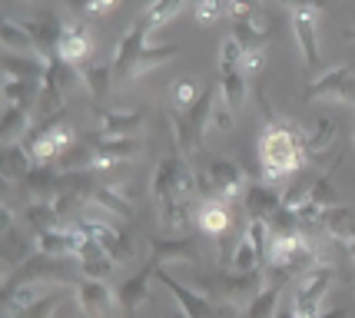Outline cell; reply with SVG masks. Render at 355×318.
Listing matches in <instances>:
<instances>
[{
  "instance_id": "cell-1",
  "label": "cell",
  "mask_w": 355,
  "mask_h": 318,
  "mask_svg": "<svg viewBox=\"0 0 355 318\" xmlns=\"http://www.w3.org/2000/svg\"><path fill=\"white\" fill-rule=\"evenodd\" d=\"M306 159V146H302V126L286 116L266 123L263 139H259V163H263V176L269 186H279L286 176H293Z\"/></svg>"
},
{
  "instance_id": "cell-2",
  "label": "cell",
  "mask_w": 355,
  "mask_h": 318,
  "mask_svg": "<svg viewBox=\"0 0 355 318\" xmlns=\"http://www.w3.org/2000/svg\"><path fill=\"white\" fill-rule=\"evenodd\" d=\"M213 106H216L213 90H202L200 100L189 106V109H176V106H170L166 120H170L173 143H176V152H180V156L193 159V156L202 150V139H206V133H209V116H213Z\"/></svg>"
},
{
  "instance_id": "cell-3",
  "label": "cell",
  "mask_w": 355,
  "mask_h": 318,
  "mask_svg": "<svg viewBox=\"0 0 355 318\" xmlns=\"http://www.w3.org/2000/svg\"><path fill=\"white\" fill-rule=\"evenodd\" d=\"M153 196H156V206L173 202V199L196 196V169H193V159H186L180 152L159 159V166L153 173Z\"/></svg>"
},
{
  "instance_id": "cell-4",
  "label": "cell",
  "mask_w": 355,
  "mask_h": 318,
  "mask_svg": "<svg viewBox=\"0 0 355 318\" xmlns=\"http://www.w3.org/2000/svg\"><path fill=\"white\" fill-rule=\"evenodd\" d=\"M24 146L31 150V156L37 163H53V159H60L63 152L73 146V130L67 126V109L53 113V116H44V123L24 139Z\"/></svg>"
},
{
  "instance_id": "cell-5",
  "label": "cell",
  "mask_w": 355,
  "mask_h": 318,
  "mask_svg": "<svg viewBox=\"0 0 355 318\" xmlns=\"http://www.w3.org/2000/svg\"><path fill=\"white\" fill-rule=\"evenodd\" d=\"M336 282V269L332 265H315L312 272L299 275V282L293 285V299H289V308H293L295 318H319L322 315V302L329 295V288Z\"/></svg>"
},
{
  "instance_id": "cell-6",
  "label": "cell",
  "mask_w": 355,
  "mask_h": 318,
  "mask_svg": "<svg viewBox=\"0 0 355 318\" xmlns=\"http://www.w3.org/2000/svg\"><path fill=\"white\" fill-rule=\"evenodd\" d=\"M219 90H223V103L230 109H239L249 96V76L243 73V50L232 37H226L219 50Z\"/></svg>"
},
{
  "instance_id": "cell-7",
  "label": "cell",
  "mask_w": 355,
  "mask_h": 318,
  "mask_svg": "<svg viewBox=\"0 0 355 318\" xmlns=\"http://www.w3.org/2000/svg\"><path fill=\"white\" fill-rule=\"evenodd\" d=\"M156 279H159L163 288H170V295L176 299V305H180L189 318H230L232 312H236L232 305H219V302H213V299L200 295V292H193L189 285H183L170 269H156Z\"/></svg>"
},
{
  "instance_id": "cell-8",
  "label": "cell",
  "mask_w": 355,
  "mask_h": 318,
  "mask_svg": "<svg viewBox=\"0 0 355 318\" xmlns=\"http://www.w3.org/2000/svg\"><path fill=\"white\" fill-rule=\"evenodd\" d=\"M319 17L322 10L319 7H299L289 14V27H293L295 46L302 53V67L315 73L319 70V60H322V44H319Z\"/></svg>"
},
{
  "instance_id": "cell-9",
  "label": "cell",
  "mask_w": 355,
  "mask_h": 318,
  "mask_svg": "<svg viewBox=\"0 0 355 318\" xmlns=\"http://www.w3.org/2000/svg\"><path fill=\"white\" fill-rule=\"evenodd\" d=\"M209 288L216 292V299H223V305H232V308H246L259 292L266 288V279L263 272H219L213 282H209Z\"/></svg>"
},
{
  "instance_id": "cell-10",
  "label": "cell",
  "mask_w": 355,
  "mask_h": 318,
  "mask_svg": "<svg viewBox=\"0 0 355 318\" xmlns=\"http://www.w3.org/2000/svg\"><path fill=\"white\" fill-rule=\"evenodd\" d=\"M150 30L153 27L143 17V20H137L123 33V40L116 44V53H113V76H116V83H133L137 80V60H139V53H143V46H146V33Z\"/></svg>"
},
{
  "instance_id": "cell-11",
  "label": "cell",
  "mask_w": 355,
  "mask_h": 318,
  "mask_svg": "<svg viewBox=\"0 0 355 318\" xmlns=\"http://www.w3.org/2000/svg\"><path fill=\"white\" fill-rule=\"evenodd\" d=\"M312 100H332V103H352L355 106V67H332L329 73L312 80L306 87V103Z\"/></svg>"
},
{
  "instance_id": "cell-12",
  "label": "cell",
  "mask_w": 355,
  "mask_h": 318,
  "mask_svg": "<svg viewBox=\"0 0 355 318\" xmlns=\"http://www.w3.org/2000/svg\"><path fill=\"white\" fill-rule=\"evenodd\" d=\"M206 179H209V199H223V202H232L246 193V173L239 163L232 159H209L206 163Z\"/></svg>"
},
{
  "instance_id": "cell-13",
  "label": "cell",
  "mask_w": 355,
  "mask_h": 318,
  "mask_svg": "<svg viewBox=\"0 0 355 318\" xmlns=\"http://www.w3.org/2000/svg\"><path fill=\"white\" fill-rule=\"evenodd\" d=\"M139 150H143V143L137 136H116V139H100L96 146H93V159H90V169L93 173H100V169H113L126 163V159H137Z\"/></svg>"
},
{
  "instance_id": "cell-14",
  "label": "cell",
  "mask_w": 355,
  "mask_h": 318,
  "mask_svg": "<svg viewBox=\"0 0 355 318\" xmlns=\"http://www.w3.org/2000/svg\"><path fill=\"white\" fill-rule=\"evenodd\" d=\"M153 275H156V262L150 258V262H146V265H143L139 272H133L130 279H123L120 285L113 288V295H116V305L123 308L126 315H130V312H137L139 305L150 299V279H153Z\"/></svg>"
},
{
  "instance_id": "cell-15",
  "label": "cell",
  "mask_w": 355,
  "mask_h": 318,
  "mask_svg": "<svg viewBox=\"0 0 355 318\" xmlns=\"http://www.w3.org/2000/svg\"><path fill=\"white\" fill-rule=\"evenodd\" d=\"M232 40L239 44L243 53H259L266 50V40H269V20L259 14H249V17H232Z\"/></svg>"
},
{
  "instance_id": "cell-16",
  "label": "cell",
  "mask_w": 355,
  "mask_h": 318,
  "mask_svg": "<svg viewBox=\"0 0 355 318\" xmlns=\"http://www.w3.org/2000/svg\"><path fill=\"white\" fill-rule=\"evenodd\" d=\"M77 305L87 318H107L110 308L116 305V295H113V288H107V282L83 279L77 285Z\"/></svg>"
},
{
  "instance_id": "cell-17",
  "label": "cell",
  "mask_w": 355,
  "mask_h": 318,
  "mask_svg": "<svg viewBox=\"0 0 355 318\" xmlns=\"http://www.w3.org/2000/svg\"><path fill=\"white\" fill-rule=\"evenodd\" d=\"M243 206H246L249 219L269 222V219L282 209V193H276L269 182H249L246 193H243Z\"/></svg>"
},
{
  "instance_id": "cell-18",
  "label": "cell",
  "mask_w": 355,
  "mask_h": 318,
  "mask_svg": "<svg viewBox=\"0 0 355 318\" xmlns=\"http://www.w3.org/2000/svg\"><path fill=\"white\" fill-rule=\"evenodd\" d=\"M96 116H100V130L107 139L137 136L146 120V109H96Z\"/></svg>"
},
{
  "instance_id": "cell-19",
  "label": "cell",
  "mask_w": 355,
  "mask_h": 318,
  "mask_svg": "<svg viewBox=\"0 0 355 318\" xmlns=\"http://www.w3.org/2000/svg\"><path fill=\"white\" fill-rule=\"evenodd\" d=\"M150 249H153L150 258H153L159 269H166L173 262H183V258L196 262V239H193L189 232H186V236H176V239H153Z\"/></svg>"
},
{
  "instance_id": "cell-20",
  "label": "cell",
  "mask_w": 355,
  "mask_h": 318,
  "mask_svg": "<svg viewBox=\"0 0 355 318\" xmlns=\"http://www.w3.org/2000/svg\"><path fill=\"white\" fill-rule=\"evenodd\" d=\"M286 279L289 275L272 269V279H269V285L246 305V318H276L279 315V302H282V285H286Z\"/></svg>"
},
{
  "instance_id": "cell-21",
  "label": "cell",
  "mask_w": 355,
  "mask_h": 318,
  "mask_svg": "<svg viewBox=\"0 0 355 318\" xmlns=\"http://www.w3.org/2000/svg\"><path fill=\"white\" fill-rule=\"evenodd\" d=\"M33 33V40H37V53L44 57V60H53V57H60V37H63V24L60 17H44V20H33L27 24Z\"/></svg>"
},
{
  "instance_id": "cell-22",
  "label": "cell",
  "mask_w": 355,
  "mask_h": 318,
  "mask_svg": "<svg viewBox=\"0 0 355 318\" xmlns=\"http://www.w3.org/2000/svg\"><path fill=\"white\" fill-rule=\"evenodd\" d=\"M0 46L3 53H27V57H40L37 53V40L27 24H17V20H3L0 24Z\"/></svg>"
},
{
  "instance_id": "cell-23",
  "label": "cell",
  "mask_w": 355,
  "mask_h": 318,
  "mask_svg": "<svg viewBox=\"0 0 355 318\" xmlns=\"http://www.w3.org/2000/svg\"><path fill=\"white\" fill-rule=\"evenodd\" d=\"M0 96L7 106H24L31 109L40 100V80H17V76H3L0 83Z\"/></svg>"
},
{
  "instance_id": "cell-24",
  "label": "cell",
  "mask_w": 355,
  "mask_h": 318,
  "mask_svg": "<svg viewBox=\"0 0 355 318\" xmlns=\"http://www.w3.org/2000/svg\"><path fill=\"white\" fill-rule=\"evenodd\" d=\"M37 166V159L31 156V150L24 143H14V146H3V159H0V173H3V182H24V176Z\"/></svg>"
},
{
  "instance_id": "cell-25",
  "label": "cell",
  "mask_w": 355,
  "mask_h": 318,
  "mask_svg": "<svg viewBox=\"0 0 355 318\" xmlns=\"http://www.w3.org/2000/svg\"><path fill=\"white\" fill-rule=\"evenodd\" d=\"M33 242H37V252H44L50 258H67L73 256V229L70 226H53L40 232V236H33Z\"/></svg>"
},
{
  "instance_id": "cell-26",
  "label": "cell",
  "mask_w": 355,
  "mask_h": 318,
  "mask_svg": "<svg viewBox=\"0 0 355 318\" xmlns=\"http://www.w3.org/2000/svg\"><path fill=\"white\" fill-rule=\"evenodd\" d=\"M60 57L73 67H83L87 57H90V37L80 24H67L63 27V37H60Z\"/></svg>"
},
{
  "instance_id": "cell-27",
  "label": "cell",
  "mask_w": 355,
  "mask_h": 318,
  "mask_svg": "<svg viewBox=\"0 0 355 318\" xmlns=\"http://www.w3.org/2000/svg\"><path fill=\"white\" fill-rule=\"evenodd\" d=\"M113 63H83L80 67V83L90 90V96L96 100V103H103L107 100V93H110V87H113Z\"/></svg>"
},
{
  "instance_id": "cell-28",
  "label": "cell",
  "mask_w": 355,
  "mask_h": 318,
  "mask_svg": "<svg viewBox=\"0 0 355 318\" xmlns=\"http://www.w3.org/2000/svg\"><path fill=\"white\" fill-rule=\"evenodd\" d=\"M196 222H200L202 232L223 236L230 229V202H223V199H202L200 212H196Z\"/></svg>"
},
{
  "instance_id": "cell-29",
  "label": "cell",
  "mask_w": 355,
  "mask_h": 318,
  "mask_svg": "<svg viewBox=\"0 0 355 318\" xmlns=\"http://www.w3.org/2000/svg\"><path fill=\"white\" fill-rule=\"evenodd\" d=\"M27 130H31V109L7 106L3 116H0V143L3 146H14L20 139H27Z\"/></svg>"
},
{
  "instance_id": "cell-30",
  "label": "cell",
  "mask_w": 355,
  "mask_h": 318,
  "mask_svg": "<svg viewBox=\"0 0 355 318\" xmlns=\"http://www.w3.org/2000/svg\"><path fill=\"white\" fill-rule=\"evenodd\" d=\"M336 120H329V116H322V120H315L309 126V130H302V146H306V156H322L332 143H336Z\"/></svg>"
},
{
  "instance_id": "cell-31",
  "label": "cell",
  "mask_w": 355,
  "mask_h": 318,
  "mask_svg": "<svg viewBox=\"0 0 355 318\" xmlns=\"http://www.w3.org/2000/svg\"><path fill=\"white\" fill-rule=\"evenodd\" d=\"M57 222H60V215L53 209V199H31V202H27V209H24V226L31 229L33 236L53 229Z\"/></svg>"
},
{
  "instance_id": "cell-32",
  "label": "cell",
  "mask_w": 355,
  "mask_h": 318,
  "mask_svg": "<svg viewBox=\"0 0 355 318\" xmlns=\"http://www.w3.org/2000/svg\"><path fill=\"white\" fill-rule=\"evenodd\" d=\"M3 76H17V80H44L46 60L44 57H17V53H3L0 57Z\"/></svg>"
},
{
  "instance_id": "cell-33",
  "label": "cell",
  "mask_w": 355,
  "mask_h": 318,
  "mask_svg": "<svg viewBox=\"0 0 355 318\" xmlns=\"http://www.w3.org/2000/svg\"><path fill=\"white\" fill-rule=\"evenodd\" d=\"M319 226L332 236V239H339V242H345L349 236L355 232V219H352V209L349 206H329V209L322 212V219H319Z\"/></svg>"
},
{
  "instance_id": "cell-34",
  "label": "cell",
  "mask_w": 355,
  "mask_h": 318,
  "mask_svg": "<svg viewBox=\"0 0 355 318\" xmlns=\"http://www.w3.org/2000/svg\"><path fill=\"white\" fill-rule=\"evenodd\" d=\"M230 265L232 272H259V265H263V252L256 249V242L249 239V236H243L239 242L232 245V256H230Z\"/></svg>"
},
{
  "instance_id": "cell-35",
  "label": "cell",
  "mask_w": 355,
  "mask_h": 318,
  "mask_svg": "<svg viewBox=\"0 0 355 318\" xmlns=\"http://www.w3.org/2000/svg\"><path fill=\"white\" fill-rule=\"evenodd\" d=\"M189 209H193V199H173L159 206V226L166 232H183L189 229Z\"/></svg>"
},
{
  "instance_id": "cell-36",
  "label": "cell",
  "mask_w": 355,
  "mask_h": 318,
  "mask_svg": "<svg viewBox=\"0 0 355 318\" xmlns=\"http://www.w3.org/2000/svg\"><path fill=\"white\" fill-rule=\"evenodd\" d=\"M60 302H63V292H50V295H44L40 302H33V305L7 308V315L10 318H53L57 315V308H60Z\"/></svg>"
},
{
  "instance_id": "cell-37",
  "label": "cell",
  "mask_w": 355,
  "mask_h": 318,
  "mask_svg": "<svg viewBox=\"0 0 355 318\" xmlns=\"http://www.w3.org/2000/svg\"><path fill=\"white\" fill-rule=\"evenodd\" d=\"M180 53V46L176 44H163V46H143V53H139L137 60V76H143L146 70H156V67H163V63H170L173 57Z\"/></svg>"
},
{
  "instance_id": "cell-38",
  "label": "cell",
  "mask_w": 355,
  "mask_h": 318,
  "mask_svg": "<svg viewBox=\"0 0 355 318\" xmlns=\"http://www.w3.org/2000/svg\"><path fill=\"white\" fill-rule=\"evenodd\" d=\"M309 202L319 212H325L329 206H339V193H336V186H332V176H329V173H322L319 179L309 182Z\"/></svg>"
},
{
  "instance_id": "cell-39",
  "label": "cell",
  "mask_w": 355,
  "mask_h": 318,
  "mask_svg": "<svg viewBox=\"0 0 355 318\" xmlns=\"http://www.w3.org/2000/svg\"><path fill=\"white\" fill-rule=\"evenodd\" d=\"M183 7H186V0H150L146 20H150V27H166L170 20H176V14Z\"/></svg>"
},
{
  "instance_id": "cell-40",
  "label": "cell",
  "mask_w": 355,
  "mask_h": 318,
  "mask_svg": "<svg viewBox=\"0 0 355 318\" xmlns=\"http://www.w3.org/2000/svg\"><path fill=\"white\" fill-rule=\"evenodd\" d=\"M193 14H196L200 24H216V20H223V17L230 14V3L226 0H200L193 7Z\"/></svg>"
},
{
  "instance_id": "cell-41",
  "label": "cell",
  "mask_w": 355,
  "mask_h": 318,
  "mask_svg": "<svg viewBox=\"0 0 355 318\" xmlns=\"http://www.w3.org/2000/svg\"><path fill=\"white\" fill-rule=\"evenodd\" d=\"M196 100H200V90H196L193 80H180V83L173 87V106H176V109H189Z\"/></svg>"
},
{
  "instance_id": "cell-42",
  "label": "cell",
  "mask_w": 355,
  "mask_h": 318,
  "mask_svg": "<svg viewBox=\"0 0 355 318\" xmlns=\"http://www.w3.org/2000/svg\"><path fill=\"white\" fill-rule=\"evenodd\" d=\"M306 202H309V182L289 186V189L282 193V209H286V212H299Z\"/></svg>"
},
{
  "instance_id": "cell-43",
  "label": "cell",
  "mask_w": 355,
  "mask_h": 318,
  "mask_svg": "<svg viewBox=\"0 0 355 318\" xmlns=\"http://www.w3.org/2000/svg\"><path fill=\"white\" fill-rule=\"evenodd\" d=\"M236 109H230L226 103H216L213 106V116H209V130L213 133H232V126H236V116H232Z\"/></svg>"
},
{
  "instance_id": "cell-44",
  "label": "cell",
  "mask_w": 355,
  "mask_h": 318,
  "mask_svg": "<svg viewBox=\"0 0 355 318\" xmlns=\"http://www.w3.org/2000/svg\"><path fill=\"white\" fill-rule=\"evenodd\" d=\"M226 3H230V14L232 17L259 14V0H226Z\"/></svg>"
},
{
  "instance_id": "cell-45",
  "label": "cell",
  "mask_w": 355,
  "mask_h": 318,
  "mask_svg": "<svg viewBox=\"0 0 355 318\" xmlns=\"http://www.w3.org/2000/svg\"><path fill=\"white\" fill-rule=\"evenodd\" d=\"M282 7H289V10H299V7H319L322 10V0H279Z\"/></svg>"
},
{
  "instance_id": "cell-46",
  "label": "cell",
  "mask_w": 355,
  "mask_h": 318,
  "mask_svg": "<svg viewBox=\"0 0 355 318\" xmlns=\"http://www.w3.org/2000/svg\"><path fill=\"white\" fill-rule=\"evenodd\" d=\"M116 7V0H90V14H107Z\"/></svg>"
},
{
  "instance_id": "cell-47",
  "label": "cell",
  "mask_w": 355,
  "mask_h": 318,
  "mask_svg": "<svg viewBox=\"0 0 355 318\" xmlns=\"http://www.w3.org/2000/svg\"><path fill=\"white\" fill-rule=\"evenodd\" d=\"M67 7L77 14H90V0H67Z\"/></svg>"
},
{
  "instance_id": "cell-48",
  "label": "cell",
  "mask_w": 355,
  "mask_h": 318,
  "mask_svg": "<svg viewBox=\"0 0 355 318\" xmlns=\"http://www.w3.org/2000/svg\"><path fill=\"white\" fill-rule=\"evenodd\" d=\"M319 318H352V315H349L345 308H332V312H322Z\"/></svg>"
},
{
  "instance_id": "cell-49",
  "label": "cell",
  "mask_w": 355,
  "mask_h": 318,
  "mask_svg": "<svg viewBox=\"0 0 355 318\" xmlns=\"http://www.w3.org/2000/svg\"><path fill=\"white\" fill-rule=\"evenodd\" d=\"M345 249H349V256L355 258V232H352V236H349V239H345Z\"/></svg>"
},
{
  "instance_id": "cell-50",
  "label": "cell",
  "mask_w": 355,
  "mask_h": 318,
  "mask_svg": "<svg viewBox=\"0 0 355 318\" xmlns=\"http://www.w3.org/2000/svg\"><path fill=\"white\" fill-rule=\"evenodd\" d=\"M276 318H295V315H293V308L286 305V308H279V315H276Z\"/></svg>"
},
{
  "instance_id": "cell-51",
  "label": "cell",
  "mask_w": 355,
  "mask_h": 318,
  "mask_svg": "<svg viewBox=\"0 0 355 318\" xmlns=\"http://www.w3.org/2000/svg\"><path fill=\"white\" fill-rule=\"evenodd\" d=\"M170 318H189V315H186L183 308H176V312H173V315H170Z\"/></svg>"
},
{
  "instance_id": "cell-52",
  "label": "cell",
  "mask_w": 355,
  "mask_h": 318,
  "mask_svg": "<svg viewBox=\"0 0 355 318\" xmlns=\"http://www.w3.org/2000/svg\"><path fill=\"white\" fill-rule=\"evenodd\" d=\"M345 37H349V40H352V44H355V24H352V27H349V30H345Z\"/></svg>"
},
{
  "instance_id": "cell-53",
  "label": "cell",
  "mask_w": 355,
  "mask_h": 318,
  "mask_svg": "<svg viewBox=\"0 0 355 318\" xmlns=\"http://www.w3.org/2000/svg\"><path fill=\"white\" fill-rule=\"evenodd\" d=\"M186 3H193V7H196V3H200V0H186Z\"/></svg>"
},
{
  "instance_id": "cell-54",
  "label": "cell",
  "mask_w": 355,
  "mask_h": 318,
  "mask_svg": "<svg viewBox=\"0 0 355 318\" xmlns=\"http://www.w3.org/2000/svg\"><path fill=\"white\" fill-rule=\"evenodd\" d=\"M352 146H355V133H352Z\"/></svg>"
},
{
  "instance_id": "cell-55",
  "label": "cell",
  "mask_w": 355,
  "mask_h": 318,
  "mask_svg": "<svg viewBox=\"0 0 355 318\" xmlns=\"http://www.w3.org/2000/svg\"><path fill=\"white\" fill-rule=\"evenodd\" d=\"M352 67H355V63H352Z\"/></svg>"
}]
</instances>
